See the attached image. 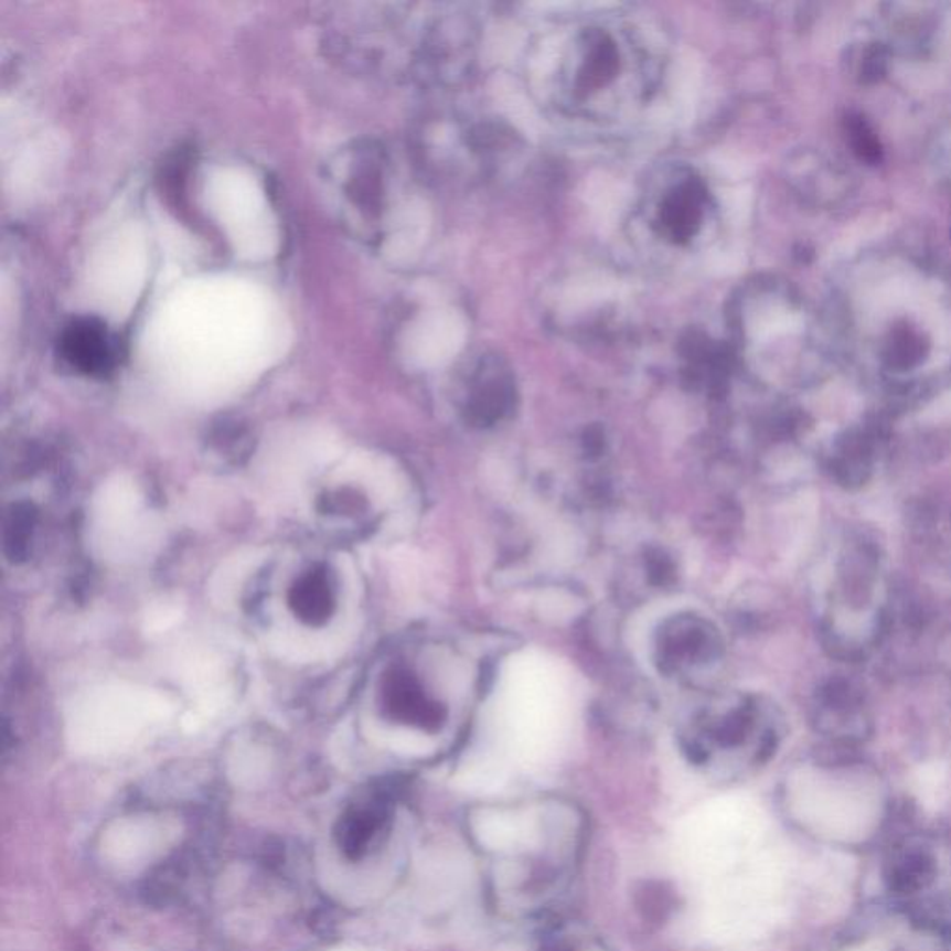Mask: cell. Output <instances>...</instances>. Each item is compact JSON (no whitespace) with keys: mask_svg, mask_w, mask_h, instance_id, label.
<instances>
[{"mask_svg":"<svg viewBox=\"0 0 951 951\" xmlns=\"http://www.w3.org/2000/svg\"><path fill=\"white\" fill-rule=\"evenodd\" d=\"M716 203L705 177L687 165H673L654 177L641 200V224L654 241L675 249H693L714 229Z\"/></svg>","mask_w":951,"mask_h":951,"instance_id":"obj_4","label":"cell"},{"mask_svg":"<svg viewBox=\"0 0 951 951\" xmlns=\"http://www.w3.org/2000/svg\"><path fill=\"white\" fill-rule=\"evenodd\" d=\"M290 606L303 623L312 627L325 623L335 608V591L328 570L314 567L301 575L290 591Z\"/></svg>","mask_w":951,"mask_h":951,"instance_id":"obj_7","label":"cell"},{"mask_svg":"<svg viewBox=\"0 0 951 951\" xmlns=\"http://www.w3.org/2000/svg\"><path fill=\"white\" fill-rule=\"evenodd\" d=\"M35 513L26 504L13 505L7 519L4 530V546L12 562L26 558L32 532H34Z\"/></svg>","mask_w":951,"mask_h":951,"instance_id":"obj_9","label":"cell"},{"mask_svg":"<svg viewBox=\"0 0 951 951\" xmlns=\"http://www.w3.org/2000/svg\"><path fill=\"white\" fill-rule=\"evenodd\" d=\"M641 909L645 910L647 917L665 918L671 909L670 893L662 885H647L641 893Z\"/></svg>","mask_w":951,"mask_h":951,"instance_id":"obj_10","label":"cell"},{"mask_svg":"<svg viewBox=\"0 0 951 951\" xmlns=\"http://www.w3.org/2000/svg\"><path fill=\"white\" fill-rule=\"evenodd\" d=\"M541 951H573L569 945L562 944V942H556V944H548L543 948Z\"/></svg>","mask_w":951,"mask_h":951,"instance_id":"obj_11","label":"cell"},{"mask_svg":"<svg viewBox=\"0 0 951 951\" xmlns=\"http://www.w3.org/2000/svg\"><path fill=\"white\" fill-rule=\"evenodd\" d=\"M937 875V864L926 852H909L888 864L887 883L890 890L912 894L929 887Z\"/></svg>","mask_w":951,"mask_h":951,"instance_id":"obj_8","label":"cell"},{"mask_svg":"<svg viewBox=\"0 0 951 951\" xmlns=\"http://www.w3.org/2000/svg\"><path fill=\"white\" fill-rule=\"evenodd\" d=\"M323 182L346 231L368 244L387 238L402 184L393 154L383 143L353 141L336 151L325 165Z\"/></svg>","mask_w":951,"mask_h":951,"instance_id":"obj_2","label":"cell"},{"mask_svg":"<svg viewBox=\"0 0 951 951\" xmlns=\"http://www.w3.org/2000/svg\"><path fill=\"white\" fill-rule=\"evenodd\" d=\"M546 47L543 86L569 118L616 124L651 103L662 54L640 24L623 15H588L567 24Z\"/></svg>","mask_w":951,"mask_h":951,"instance_id":"obj_1","label":"cell"},{"mask_svg":"<svg viewBox=\"0 0 951 951\" xmlns=\"http://www.w3.org/2000/svg\"><path fill=\"white\" fill-rule=\"evenodd\" d=\"M124 353L121 336L97 317L73 318L58 336L60 359L81 376L95 380L113 376Z\"/></svg>","mask_w":951,"mask_h":951,"instance_id":"obj_5","label":"cell"},{"mask_svg":"<svg viewBox=\"0 0 951 951\" xmlns=\"http://www.w3.org/2000/svg\"><path fill=\"white\" fill-rule=\"evenodd\" d=\"M575 710L569 676L551 658L526 652L505 665L494 693L493 714L511 735L548 738Z\"/></svg>","mask_w":951,"mask_h":951,"instance_id":"obj_3","label":"cell"},{"mask_svg":"<svg viewBox=\"0 0 951 951\" xmlns=\"http://www.w3.org/2000/svg\"><path fill=\"white\" fill-rule=\"evenodd\" d=\"M388 822V795L376 793L374 799L350 806L336 823L335 838L350 861H359L371 852Z\"/></svg>","mask_w":951,"mask_h":951,"instance_id":"obj_6","label":"cell"}]
</instances>
